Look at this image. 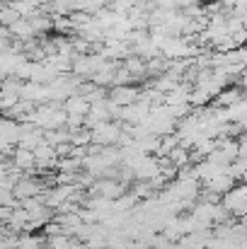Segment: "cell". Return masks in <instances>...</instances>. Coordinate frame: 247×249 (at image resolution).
Returning a JSON list of instances; mask_svg holds the SVG:
<instances>
[{
  "instance_id": "6da1fadb",
  "label": "cell",
  "mask_w": 247,
  "mask_h": 249,
  "mask_svg": "<svg viewBox=\"0 0 247 249\" xmlns=\"http://www.w3.org/2000/svg\"><path fill=\"white\" fill-rule=\"evenodd\" d=\"M221 206L235 218V220H243L247 211V191L243 186V181H238L233 189H228L223 196H221Z\"/></svg>"
},
{
  "instance_id": "7a4b0ae2",
  "label": "cell",
  "mask_w": 247,
  "mask_h": 249,
  "mask_svg": "<svg viewBox=\"0 0 247 249\" xmlns=\"http://www.w3.org/2000/svg\"><path fill=\"white\" fill-rule=\"evenodd\" d=\"M141 89L138 87H131V85H114L112 92L107 94V102L112 107H126V104H133L138 99Z\"/></svg>"
},
{
  "instance_id": "3957f363",
  "label": "cell",
  "mask_w": 247,
  "mask_h": 249,
  "mask_svg": "<svg viewBox=\"0 0 247 249\" xmlns=\"http://www.w3.org/2000/svg\"><path fill=\"white\" fill-rule=\"evenodd\" d=\"M34 165H37V160H34V153L32 150H27V148H15V153H12V167H17V169H27V172H34Z\"/></svg>"
},
{
  "instance_id": "277c9868",
  "label": "cell",
  "mask_w": 247,
  "mask_h": 249,
  "mask_svg": "<svg viewBox=\"0 0 247 249\" xmlns=\"http://www.w3.org/2000/svg\"><path fill=\"white\" fill-rule=\"evenodd\" d=\"M238 99H243L240 87H230V89L223 87V89L216 94V104H223V107H228V104H233V102H238Z\"/></svg>"
},
{
  "instance_id": "5b68a950",
  "label": "cell",
  "mask_w": 247,
  "mask_h": 249,
  "mask_svg": "<svg viewBox=\"0 0 247 249\" xmlns=\"http://www.w3.org/2000/svg\"><path fill=\"white\" fill-rule=\"evenodd\" d=\"M19 19V12L7 2V5H0V27H10L12 22Z\"/></svg>"
}]
</instances>
